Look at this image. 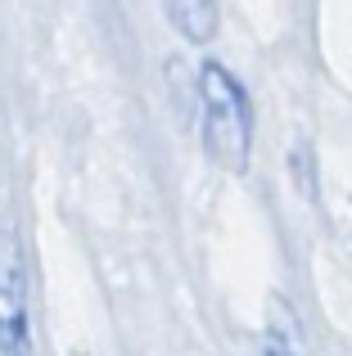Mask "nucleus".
<instances>
[{"instance_id": "f03ea898", "label": "nucleus", "mask_w": 352, "mask_h": 356, "mask_svg": "<svg viewBox=\"0 0 352 356\" xmlns=\"http://www.w3.org/2000/svg\"><path fill=\"white\" fill-rule=\"evenodd\" d=\"M32 348L27 334V266L14 230H0V352L23 356Z\"/></svg>"}, {"instance_id": "f257e3e1", "label": "nucleus", "mask_w": 352, "mask_h": 356, "mask_svg": "<svg viewBox=\"0 0 352 356\" xmlns=\"http://www.w3.org/2000/svg\"><path fill=\"white\" fill-rule=\"evenodd\" d=\"M199 113H203V149L230 176L248 172L253 154V104L230 68L208 59L199 68Z\"/></svg>"}, {"instance_id": "7ed1b4c3", "label": "nucleus", "mask_w": 352, "mask_h": 356, "mask_svg": "<svg viewBox=\"0 0 352 356\" xmlns=\"http://www.w3.org/2000/svg\"><path fill=\"white\" fill-rule=\"evenodd\" d=\"M163 9H168L172 27L185 36V41L203 45L212 41V32H217V0H163Z\"/></svg>"}]
</instances>
